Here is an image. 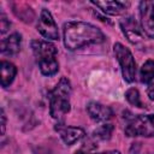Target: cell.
Returning a JSON list of instances; mask_svg holds the SVG:
<instances>
[{
  "mask_svg": "<svg viewBox=\"0 0 154 154\" xmlns=\"http://www.w3.org/2000/svg\"><path fill=\"white\" fill-rule=\"evenodd\" d=\"M63 38L64 45L69 51H76L88 45L103 42L105 35L97 26L90 23L70 20L64 23Z\"/></svg>",
  "mask_w": 154,
  "mask_h": 154,
  "instance_id": "6da1fadb",
  "label": "cell"
},
{
  "mask_svg": "<svg viewBox=\"0 0 154 154\" xmlns=\"http://www.w3.org/2000/svg\"><path fill=\"white\" fill-rule=\"evenodd\" d=\"M71 83L66 77H61L53 90L48 94L49 100V113L53 119L58 123H63L65 116L70 112V96H71Z\"/></svg>",
  "mask_w": 154,
  "mask_h": 154,
  "instance_id": "7a4b0ae2",
  "label": "cell"
},
{
  "mask_svg": "<svg viewBox=\"0 0 154 154\" xmlns=\"http://www.w3.org/2000/svg\"><path fill=\"white\" fill-rule=\"evenodd\" d=\"M124 132L129 137H154V114H138L128 120Z\"/></svg>",
  "mask_w": 154,
  "mask_h": 154,
  "instance_id": "3957f363",
  "label": "cell"
},
{
  "mask_svg": "<svg viewBox=\"0 0 154 154\" xmlns=\"http://www.w3.org/2000/svg\"><path fill=\"white\" fill-rule=\"evenodd\" d=\"M113 53L120 65L124 81L128 83H132L136 77V61L134 59V55L131 54L129 48H126L124 45L119 42L114 43Z\"/></svg>",
  "mask_w": 154,
  "mask_h": 154,
  "instance_id": "277c9868",
  "label": "cell"
},
{
  "mask_svg": "<svg viewBox=\"0 0 154 154\" xmlns=\"http://www.w3.org/2000/svg\"><path fill=\"white\" fill-rule=\"evenodd\" d=\"M37 31L48 40H59V30L58 25L52 16V13L47 8H42L38 22H37Z\"/></svg>",
  "mask_w": 154,
  "mask_h": 154,
  "instance_id": "5b68a950",
  "label": "cell"
},
{
  "mask_svg": "<svg viewBox=\"0 0 154 154\" xmlns=\"http://www.w3.org/2000/svg\"><path fill=\"white\" fill-rule=\"evenodd\" d=\"M31 49L34 53V57L36 58L37 64L57 59V53L58 49L57 47L49 42V41H43V40H34L31 41Z\"/></svg>",
  "mask_w": 154,
  "mask_h": 154,
  "instance_id": "8992f818",
  "label": "cell"
},
{
  "mask_svg": "<svg viewBox=\"0 0 154 154\" xmlns=\"http://www.w3.org/2000/svg\"><path fill=\"white\" fill-rule=\"evenodd\" d=\"M141 29L149 37L154 38V1L140 2Z\"/></svg>",
  "mask_w": 154,
  "mask_h": 154,
  "instance_id": "52a82bcc",
  "label": "cell"
},
{
  "mask_svg": "<svg viewBox=\"0 0 154 154\" xmlns=\"http://www.w3.org/2000/svg\"><path fill=\"white\" fill-rule=\"evenodd\" d=\"M120 28L129 42L135 45L142 40L143 31L141 29V25L137 23V20L132 16H126L123 19H120Z\"/></svg>",
  "mask_w": 154,
  "mask_h": 154,
  "instance_id": "ba28073f",
  "label": "cell"
},
{
  "mask_svg": "<svg viewBox=\"0 0 154 154\" xmlns=\"http://www.w3.org/2000/svg\"><path fill=\"white\" fill-rule=\"evenodd\" d=\"M55 131L59 132L61 140L67 146H72L73 143H76L77 141L82 140L85 136V132H84V130L82 128H78V126H66V125L60 124V123H58L55 125Z\"/></svg>",
  "mask_w": 154,
  "mask_h": 154,
  "instance_id": "9c48e42d",
  "label": "cell"
},
{
  "mask_svg": "<svg viewBox=\"0 0 154 154\" xmlns=\"http://www.w3.org/2000/svg\"><path fill=\"white\" fill-rule=\"evenodd\" d=\"M87 111H88L89 117L95 122H106V120L111 119L113 116L111 107L105 106L96 101L89 102L87 106Z\"/></svg>",
  "mask_w": 154,
  "mask_h": 154,
  "instance_id": "30bf717a",
  "label": "cell"
},
{
  "mask_svg": "<svg viewBox=\"0 0 154 154\" xmlns=\"http://www.w3.org/2000/svg\"><path fill=\"white\" fill-rule=\"evenodd\" d=\"M93 5L99 7L103 13L109 14V16H120L123 14L126 8L130 6L129 2H123V1H91Z\"/></svg>",
  "mask_w": 154,
  "mask_h": 154,
  "instance_id": "8fae6325",
  "label": "cell"
},
{
  "mask_svg": "<svg viewBox=\"0 0 154 154\" xmlns=\"http://www.w3.org/2000/svg\"><path fill=\"white\" fill-rule=\"evenodd\" d=\"M22 36L18 32L11 34L8 37L1 40V53L5 55H16L20 51Z\"/></svg>",
  "mask_w": 154,
  "mask_h": 154,
  "instance_id": "7c38bea8",
  "label": "cell"
},
{
  "mask_svg": "<svg viewBox=\"0 0 154 154\" xmlns=\"http://www.w3.org/2000/svg\"><path fill=\"white\" fill-rule=\"evenodd\" d=\"M0 71H1V85L4 88H7L13 82L17 75V67L14 64L2 60L0 63Z\"/></svg>",
  "mask_w": 154,
  "mask_h": 154,
  "instance_id": "4fadbf2b",
  "label": "cell"
},
{
  "mask_svg": "<svg viewBox=\"0 0 154 154\" xmlns=\"http://www.w3.org/2000/svg\"><path fill=\"white\" fill-rule=\"evenodd\" d=\"M13 13L24 23H31L35 13L32 11V8L30 6H28L26 4H13Z\"/></svg>",
  "mask_w": 154,
  "mask_h": 154,
  "instance_id": "5bb4252c",
  "label": "cell"
},
{
  "mask_svg": "<svg viewBox=\"0 0 154 154\" xmlns=\"http://www.w3.org/2000/svg\"><path fill=\"white\" fill-rule=\"evenodd\" d=\"M140 79L142 83H152L154 81V60H147L140 70Z\"/></svg>",
  "mask_w": 154,
  "mask_h": 154,
  "instance_id": "9a60e30c",
  "label": "cell"
},
{
  "mask_svg": "<svg viewBox=\"0 0 154 154\" xmlns=\"http://www.w3.org/2000/svg\"><path fill=\"white\" fill-rule=\"evenodd\" d=\"M114 130V126L112 124H103L99 128H96L91 132V140H99V141H107L112 137V132Z\"/></svg>",
  "mask_w": 154,
  "mask_h": 154,
  "instance_id": "2e32d148",
  "label": "cell"
},
{
  "mask_svg": "<svg viewBox=\"0 0 154 154\" xmlns=\"http://www.w3.org/2000/svg\"><path fill=\"white\" fill-rule=\"evenodd\" d=\"M125 99H126V101H128L130 105H132V106H135V107H138V108H143V107H144L143 102L141 101L140 91H138L136 88H130V89H128L126 93H125Z\"/></svg>",
  "mask_w": 154,
  "mask_h": 154,
  "instance_id": "e0dca14e",
  "label": "cell"
},
{
  "mask_svg": "<svg viewBox=\"0 0 154 154\" xmlns=\"http://www.w3.org/2000/svg\"><path fill=\"white\" fill-rule=\"evenodd\" d=\"M11 28V23H10V20L7 19V17H6V14L4 13V12H1V14H0V32H1V35H4L8 29Z\"/></svg>",
  "mask_w": 154,
  "mask_h": 154,
  "instance_id": "ac0fdd59",
  "label": "cell"
},
{
  "mask_svg": "<svg viewBox=\"0 0 154 154\" xmlns=\"http://www.w3.org/2000/svg\"><path fill=\"white\" fill-rule=\"evenodd\" d=\"M0 118H1V135H4L5 134V130H6V116H5V112H4L2 108H1V116H0Z\"/></svg>",
  "mask_w": 154,
  "mask_h": 154,
  "instance_id": "d6986e66",
  "label": "cell"
},
{
  "mask_svg": "<svg viewBox=\"0 0 154 154\" xmlns=\"http://www.w3.org/2000/svg\"><path fill=\"white\" fill-rule=\"evenodd\" d=\"M147 95L149 96V99L152 101H154V82L149 83L148 84V88H147Z\"/></svg>",
  "mask_w": 154,
  "mask_h": 154,
  "instance_id": "ffe728a7",
  "label": "cell"
},
{
  "mask_svg": "<svg viewBox=\"0 0 154 154\" xmlns=\"http://www.w3.org/2000/svg\"><path fill=\"white\" fill-rule=\"evenodd\" d=\"M94 154H120L118 150H107V152H101V153H94Z\"/></svg>",
  "mask_w": 154,
  "mask_h": 154,
  "instance_id": "44dd1931",
  "label": "cell"
}]
</instances>
